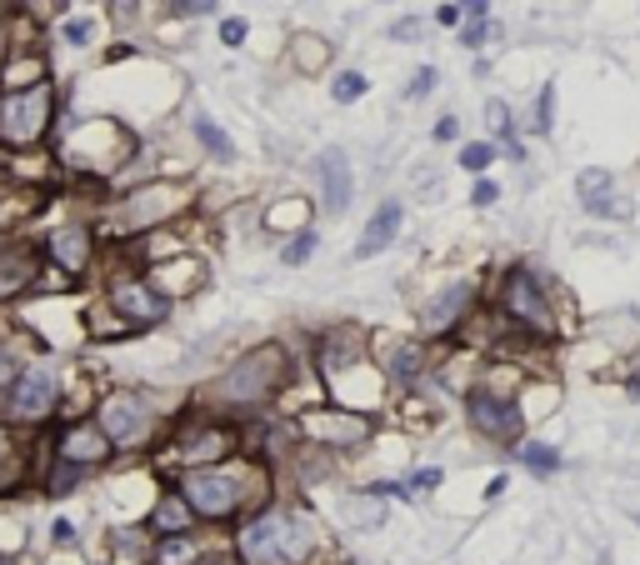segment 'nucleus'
Segmentation results:
<instances>
[{"label":"nucleus","mask_w":640,"mask_h":565,"mask_svg":"<svg viewBox=\"0 0 640 565\" xmlns=\"http://www.w3.org/2000/svg\"><path fill=\"white\" fill-rule=\"evenodd\" d=\"M496 316L510 330H521L531 341H556L560 336V310H556V285L531 266H506L496 281Z\"/></svg>","instance_id":"f257e3e1"},{"label":"nucleus","mask_w":640,"mask_h":565,"mask_svg":"<svg viewBox=\"0 0 640 565\" xmlns=\"http://www.w3.org/2000/svg\"><path fill=\"white\" fill-rule=\"evenodd\" d=\"M285 376H291V351L285 345H256V351H246L226 376L215 380L211 401L226 405V411H256V405H265L285 386Z\"/></svg>","instance_id":"f03ea898"},{"label":"nucleus","mask_w":640,"mask_h":565,"mask_svg":"<svg viewBox=\"0 0 640 565\" xmlns=\"http://www.w3.org/2000/svg\"><path fill=\"white\" fill-rule=\"evenodd\" d=\"M56 126V85H11L0 91V145L5 151H36Z\"/></svg>","instance_id":"7ed1b4c3"},{"label":"nucleus","mask_w":640,"mask_h":565,"mask_svg":"<svg viewBox=\"0 0 640 565\" xmlns=\"http://www.w3.org/2000/svg\"><path fill=\"white\" fill-rule=\"evenodd\" d=\"M300 551H306V530H300V520L285 506L261 510L236 535V555L246 565H285V561H296Z\"/></svg>","instance_id":"20e7f679"},{"label":"nucleus","mask_w":640,"mask_h":565,"mask_svg":"<svg viewBox=\"0 0 640 565\" xmlns=\"http://www.w3.org/2000/svg\"><path fill=\"white\" fill-rule=\"evenodd\" d=\"M186 205H190L186 186H176V180H151V186H135L120 196L110 225H116V236H145V231H155L161 221H176Z\"/></svg>","instance_id":"39448f33"},{"label":"nucleus","mask_w":640,"mask_h":565,"mask_svg":"<svg viewBox=\"0 0 640 565\" xmlns=\"http://www.w3.org/2000/svg\"><path fill=\"white\" fill-rule=\"evenodd\" d=\"M180 495L190 501V510H195V520H226L236 516L240 506H246L250 495V475L246 471H215V466H190V471H180Z\"/></svg>","instance_id":"423d86ee"},{"label":"nucleus","mask_w":640,"mask_h":565,"mask_svg":"<svg viewBox=\"0 0 640 565\" xmlns=\"http://www.w3.org/2000/svg\"><path fill=\"white\" fill-rule=\"evenodd\" d=\"M465 415H471L475 436L496 440V446H521L525 415H521V401L506 396V390H490V386L465 390Z\"/></svg>","instance_id":"0eeeda50"},{"label":"nucleus","mask_w":640,"mask_h":565,"mask_svg":"<svg viewBox=\"0 0 640 565\" xmlns=\"http://www.w3.org/2000/svg\"><path fill=\"white\" fill-rule=\"evenodd\" d=\"M110 310L126 330H151L170 316V295L151 281V275H116L110 281Z\"/></svg>","instance_id":"6e6552de"},{"label":"nucleus","mask_w":640,"mask_h":565,"mask_svg":"<svg viewBox=\"0 0 640 565\" xmlns=\"http://www.w3.org/2000/svg\"><path fill=\"white\" fill-rule=\"evenodd\" d=\"M100 431H106L110 446L135 450V446H145V440H151L155 415H151V405H145L135 390H116V396H106V401H100Z\"/></svg>","instance_id":"1a4fd4ad"},{"label":"nucleus","mask_w":640,"mask_h":565,"mask_svg":"<svg viewBox=\"0 0 640 565\" xmlns=\"http://www.w3.org/2000/svg\"><path fill=\"white\" fill-rule=\"evenodd\" d=\"M475 310H481V285L475 281H451V285H440V291L426 301V310H420V330L446 341V336H455Z\"/></svg>","instance_id":"9d476101"},{"label":"nucleus","mask_w":640,"mask_h":565,"mask_svg":"<svg viewBox=\"0 0 640 565\" xmlns=\"http://www.w3.org/2000/svg\"><path fill=\"white\" fill-rule=\"evenodd\" d=\"M576 201H581V211L595 215V221H630V215H636L630 196H620L616 176H611L605 165H585L581 176H576Z\"/></svg>","instance_id":"9b49d317"},{"label":"nucleus","mask_w":640,"mask_h":565,"mask_svg":"<svg viewBox=\"0 0 640 565\" xmlns=\"http://www.w3.org/2000/svg\"><path fill=\"white\" fill-rule=\"evenodd\" d=\"M40 240H0V301H15V295L36 291L40 281Z\"/></svg>","instance_id":"f8f14e48"},{"label":"nucleus","mask_w":640,"mask_h":565,"mask_svg":"<svg viewBox=\"0 0 640 565\" xmlns=\"http://www.w3.org/2000/svg\"><path fill=\"white\" fill-rule=\"evenodd\" d=\"M56 401H60L56 376H50V370H40V365H25L21 376H15V386H11L5 415H11V421H40V415L56 411Z\"/></svg>","instance_id":"ddd939ff"},{"label":"nucleus","mask_w":640,"mask_h":565,"mask_svg":"<svg viewBox=\"0 0 640 565\" xmlns=\"http://www.w3.org/2000/svg\"><path fill=\"white\" fill-rule=\"evenodd\" d=\"M40 250H46V260L56 266V271L85 275V271H91V260H95V231H91V225H81V221L56 225V231L40 240Z\"/></svg>","instance_id":"4468645a"},{"label":"nucleus","mask_w":640,"mask_h":565,"mask_svg":"<svg viewBox=\"0 0 640 565\" xmlns=\"http://www.w3.org/2000/svg\"><path fill=\"white\" fill-rule=\"evenodd\" d=\"M320 170V205H325V215H341L345 205H351V190H356V170H351V155L341 151V145H325L316 161Z\"/></svg>","instance_id":"2eb2a0df"},{"label":"nucleus","mask_w":640,"mask_h":565,"mask_svg":"<svg viewBox=\"0 0 640 565\" xmlns=\"http://www.w3.org/2000/svg\"><path fill=\"white\" fill-rule=\"evenodd\" d=\"M300 425L310 440H325V446H360L370 436V421L356 411H310Z\"/></svg>","instance_id":"dca6fc26"},{"label":"nucleus","mask_w":640,"mask_h":565,"mask_svg":"<svg viewBox=\"0 0 640 565\" xmlns=\"http://www.w3.org/2000/svg\"><path fill=\"white\" fill-rule=\"evenodd\" d=\"M401 225H405V205L401 201H380L376 215L366 221V236L356 240V260H376L380 250H391L395 236H401Z\"/></svg>","instance_id":"f3484780"},{"label":"nucleus","mask_w":640,"mask_h":565,"mask_svg":"<svg viewBox=\"0 0 640 565\" xmlns=\"http://www.w3.org/2000/svg\"><path fill=\"white\" fill-rule=\"evenodd\" d=\"M110 440L100 425H75V431H66V440H60V456L66 460H81V466H95V460H106L110 456Z\"/></svg>","instance_id":"a211bd4d"},{"label":"nucleus","mask_w":640,"mask_h":565,"mask_svg":"<svg viewBox=\"0 0 640 565\" xmlns=\"http://www.w3.org/2000/svg\"><path fill=\"white\" fill-rule=\"evenodd\" d=\"M426 365H430V355H426V345L420 341H395L391 355H386V376L401 380V386H411V380L426 376Z\"/></svg>","instance_id":"6ab92c4d"},{"label":"nucleus","mask_w":640,"mask_h":565,"mask_svg":"<svg viewBox=\"0 0 640 565\" xmlns=\"http://www.w3.org/2000/svg\"><path fill=\"white\" fill-rule=\"evenodd\" d=\"M195 526V510H190V501L180 491H170L161 506H155V530L161 535H186V530Z\"/></svg>","instance_id":"aec40b11"},{"label":"nucleus","mask_w":640,"mask_h":565,"mask_svg":"<svg viewBox=\"0 0 640 565\" xmlns=\"http://www.w3.org/2000/svg\"><path fill=\"white\" fill-rule=\"evenodd\" d=\"M190 130H195V141H201V151L211 155V161H221V165L236 161V141H230V136L215 126L211 116H195V120H190Z\"/></svg>","instance_id":"412c9836"},{"label":"nucleus","mask_w":640,"mask_h":565,"mask_svg":"<svg viewBox=\"0 0 640 565\" xmlns=\"http://www.w3.org/2000/svg\"><path fill=\"white\" fill-rule=\"evenodd\" d=\"M500 145L496 141H465L461 145V170H471V176H486L490 165H496Z\"/></svg>","instance_id":"4be33fe9"},{"label":"nucleus","mask_w":640,"mask_h":565,"mask_svg":"<svg viewBox=\"0 0 640 565\" xmlns=\"http://www.w3.org/2000/svg\"><path fill=\"white\" fill-rule=\"evenodd\" d=\"M95 31H100V21H95V15H66V21H60V40H66V46H75V50L95 46Z\"/></svg>","instance_id":"5701e85b"},{"label":"nucleus","mask_w":640,"mask_h":565,"mask_svg":"<svg viewBox=\"0 0 640 565\" xmlns=\"http://www.w3.org/2000/svg\"><path fill=\"white\" fill-rule=\"evenodd\" d=\"M531 130H535V136H550V130H556V81H546V85H541V95H535Z\"/></svg>","instance_id":"b1692460"},{"label":"nucleus","mask_w":640,"mask_h":565,"mask_svg":"<svg viewBox=\"0 0 640 565\" xmlns=\"http://www.w3.org/2000/svg\"><path fill=\"white\" fill-rule=\"evenodd\" d=\"M366 91H370V81H366L360 71H341V75L331 81V101H335V106H356Z\"/></svg>","instance_id":"393cba45"},{"label":"nucleus","mask_w":640,"mask_h":565,"mask_svg":"<svg viewBox=\"0 0 640 565\" xmlns=\"http://www.w3.org/2000/svg\"><path fill=\"white\" fill-rule=\"evenodd\" d=\"M325 60H331V46H325V40L320 36H296V66L300 71H320V66H325Z\"/></svg>","instance_id":"a878e982"},{"label":"nucleus","mask_w":640,"mask_h":565,"mask_svg":"<svg viewBox=\"0 0 640 565\" xmlns=\"http://www.w3.org/2000/svg\"><path fill=\"white\" fill-rule=\"evenodd\" d=\"M521 460L531 466L535 475H556L560 471V456L550 446H535V440H521Z\"/></svg>","instance_id":"bb28decb"},{"label":"nucleus","mask_w":640,"mask_h":565,"mask_svg":"<svg viewBox=\"0 0 640 565\" xmlns=\"http://www.w3.org/2000/svg\"><path fill=\"white\" fill-rule=\"evenodd\" d=\"M486 126H490V136H496L500 145L515 141V120H510V106H506V101H486Z\"/></svg>","instance_id":"cd10ccee"},{"label":"nucleus","mask_w":640,"mask_h":565,"mask_svg":"<svg viewBox=\"0 0 640 565\" xmlns=\"http://www.w3.org/2000/svg\"><path fill=\"white\" fill-rule=\"evenodd\" d=\"M310 250H316V231H310V225H300L296 236H291V246H281V266H306Z\"/></svg>","instance_id":"c85d7f7f"},{"label":"nucleus","mask_w":640,"mask_h":565,"mask_svg":"<svg viewBox=\"0 0 640 565\" xmlns=\"http://www.w3.org/2000/svg\"><path fill=\"white\" fill-rule=\"evenodd\" d=\"M490 36H496V25H490V15H481V21H461V46H465V50L490 46Z\"/></svg>","instance_id":"c756f323"},{"label":"nucleus","mask_w":640,"mask_h":565,"mask_svg":"<svg viewBox=\"0 0 640 565\" xmlns=\"http://www.w3.org/2000/svg\"><path fill=\"white\" fill-rule=\"evenodd\" d=\"M166 11L180 15V21H201V15L221 11V0H166Z\"/></svg>","instance_id":"7c9ffc66"},{"label":"nucleus","mask_w":640,"mask_h":565,"mask_svg":"<svg viewBox=\"0 0 640 565\" xmlns=\"http://www.w3.org/2000/svg\"><path fill=\"white\" fill-rule=\"evenodd\" d=\"M436 81H440L436 66H420V71L411 75V85H405V101H426V95L436 91Z\"/></svg>","instance_id":"2f4dec72"},{"label":"nucleus","mask_w":640,"mask_h":565,"mask_svg":"<svg viewBox=\"0 0 640 565\" xmlns=\"http://www.w3.org/2000/svg\"><path fill=\"white\" fill-rule=\"evenodd\" d=\"M386 36H391V40H401V46H411V40H420V36H426V21H420V15H401V21H395L391 31H386Z\"/></svg>","instance_id":"473e14b6"},{"label":"nucleus","mask_w":640,"mask_h":565,"mask_svg":"<svg viewBox=\"0 0 640 565\" xmlns=\"http://www.w3.org/2000/svg\"><path fill=\"white\" fill-rule=\"evenodd\" d=\"M246 36H250V21L246 15H226V21H221V46H246Z\"/></svg>","instance_id":"72a5a7b5"},{"label":"nucleus","mask_w":640,"mask_h":565,"mask_svg":"<svg viewBox=\"0 0 640 565\" xmlns=\"http://www.w3.org/2000/svg\"><path fill=\"white\" fill-rule=\"evenodd\" d=\"M500 201V186L490 176H475V186H471V205H481V211H486V205H496Z\"/></svg>","instance_id":"f704fd0d"},{"label":"nucleus","mask_w":640,"mask_h":565,"mask_svg":"<svg viewBox=\"0 0 640 565\" xmlns=\"http://www.w3.org/2000/svg\"><path fill=\"white\" fill-rule=\"evenodd\" d=\"M430 485H440V471H436V466H426V471H415L411 481H405V491H430Z\"/></svg>","instance_id":"c9c22d12"},{"label":"nucleus","mask_w":640,"mask_h":565,"mask_svg":"<svg viewBox=\"0 0 640 565\" xmlns=\"http://www.w3.org/2000/svg\"><path fill=\"white\" fill-rule=\"evenodd\" d=\"M430 136H436V141H455V136H461V120H455V116H440Z\"/></svg>","instance_id":"e433bc0d"},{"label":"nucleus","mask_w":640,"mask_h":565,"mask_svg":"<svg viewBox=\"0 0 640 565\" xmlns=\"http://www.w3.org/2000/svg\"><path fill=\"white\" fill-rule=\"evenodd\" d=\"M465 15H461V5L455 0H446V5H436V25H461Z\"/></svg>","instance_id":"4c0bfd02"},{"label":"nucleus","mask_w":640,"mask_h":565,"mask_svg":"<svg viewBox=\"0 0 640 565\" xmlns=\"http://www.w3.org/2000/svg\"><path fill=\"white\" fill-rule=\"evenodd\" d=\"M455 5H461L465 21H481V15H490V0H455Z\"/></svg>","instance_id":"58836bf2"},{"label":"nucleus","mask_w":640,"mask_h":565,"mask_svg":"<svg viewBox=\"0 0 640 565\" xmlns=\"http://www.w3.org/2000/svg\"><path fill=\"white\" fill-rule=\"evenodd\" d=\"M5 5H11V15H40L50 0H5Z\"/></svg>","instance_id":"ea45409f"},{"label":"nucleus","mask_w":640,"mask_h":565,"mask_svg":"<svg viewBox=\"0 0 640 565\" xmlns=\"http://www.w3.org/2000/svg\"><path fill=\"white\" fill-rule=\"evenodd\" d=\"M500 495H506V475H496V481L486 485V501H500Z\"/></svg>","instance_id":"a19ab883"},{"label":"nucleus","mask_w":640,"mask_h":565,"mask_svg":"<svg viewBox=\"0 0 640 565\" xmlns=\"http://www.w3.org/2000/svg\"><path fill=\"white\" fill-rule=\"evenodd\" d=\"M81 0H50V11H75Z\"/></svg>","instance_id":"79ce46f5"},{"label":"nucleus","mask_w":640,"mask_h":565,"mask_svg":"<svg viewBox=\"0 0 640 565\" xmlns=\"http://www.w3.org/2000/svg\"><path fill=\"white\" fill-rule=\"evenodd\" d=\"M0 565H11V561H0Z\"/></svg>","instance_id":"37998d69"},{"label":"nucleus","mask_w":640,"mask_h":565,"mask_svg":"<svg viewBox=\"0 0 640 565\" xmlns=\"http://www.w3.org/2000/svg\"><path fill=\"white\" fill-rule=\"evenodd\" d=\"M636 316H640V310H636Z\"/></svg>","instance_id":"c03bdc74"}]
</instances>
